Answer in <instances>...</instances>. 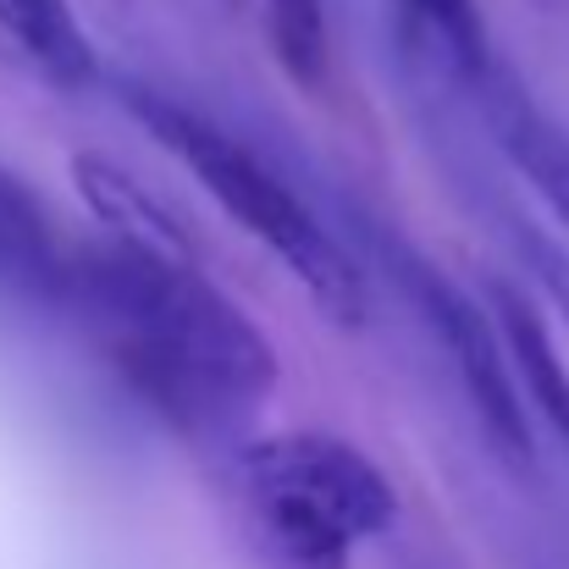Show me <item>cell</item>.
<instances>
[{"label": "cell", "instance_id": "obj_8", "mask_svg": "<svg viewBox=\"0 0 569 569\" xmlns=\"http://www.w3.org/2000/svg\"><path fill=\"white\" fill-rule=\"evenodd\" d=\"M0 39L17 44V56L50 83L78 89L94 78V44L67 0H0Z\"/></svg>", "mask_w": 569, "mask_h": 569}, {"label": "cell", "instance_id": "obj_3", "mask_svg": "<svg viewBox=\"0 0 569 569\" xmlns=\"http://www.w3.org/2000/svg\"><path fill=\"white\" fill-rule=\"evenodd\" d=\"M133 117L156 133L161 150H172L199 189L210 193L260 249H271L288 277L305 288V299L343 332L371 321V288L366 271L355 266V254L316 221V210L288 189L260 156H249L232 133H221L216 122H204L199 111L161 100V94H133Z\"/></svg>", "mask_w": 569, "mask_h": 569}, {"label": "cell", "instance_id": "obj_4", "mask_svg": "<svg viewBox=\"0 0 569 569\" xmlns=\"http://www.w3.org/2000/svg\"><path fill=\"white\" fill-rule=\"evenodd\" d=\"M403 288H415V305L426 310L431 332L442 338L453 371L465 381L492 448L515 465V470H531V415H526V398H520V371H515V355L503 343V327L470 305L448 277H437L431 266H403Z\"/></svg>", "mask_w": 569, "mask_h": 569}, {"label": "cell", "instance_id": "obj_11", "mask_svg": "<svg viewBox=\"0 0 569 569\" xmlns=\"http://www.w3.org/2000/svg\"><path fill=\"white\" fill-rule=\"evenodd\" d=\"M526 249H531V266H537V277H542L548 299L559 305V316L569 321V254L559 249V243H548V238H531Z\"/></svg>", "mask_w": 569, "mask_h": 569}, {"label": "cell", "instance_id": "obj_2", "mask_svg": "<svg viewBox=\"0 0 569 569\" xmlns=\"http://www.w3.org/2000/svg\"><path fill=\"white\" fill-rule=\"evenodd\" d=\"M232 509L254 569H349L398 515L392 481L355 442L282 431L232 453Z\"/></svg>", "mask_w": 569, "mask_h": 569}, {"label": "cell", "instance_id": "obj_6", "mask_svg": "<svg viewBox=\"0 0 569 569\" xmlns=\"http://www.w3.org/2000/svg\"><path fill=\"white\" fill-rule=\"evenodd\" d=\"M72 189L83 193V204L106 227H117L122 243H144V249H167V254L193 260V238L183 232V221L144 189L139 178H128L111 156H94V150L72 156Z\"/></svg>", "mask_w": 569, "mask_h": 569}, {"label": "cell", "instance_id": "obj_10", "mask_svg": "<svg viewBox=\"0 0 569 569\" xmlns=\"http://www.w3.org/2000/svg\"><path fill=\"white\" fill-rule=\"evenodd\" d=\"M403 6H409V17L437 39V50H448V61H453L459 72H470V67H481V61L492 56L476 0H403Z\"/></svg>", "mask_w": 569, "mask_h": 569}, {"label": "cell", "instance_id": "obj_1", "mask_svg": "<svg viewBox=\"0 0 569 569\" xmlns=\"http://www.w3.org/2000/svg\"><path fill=\"white\" fill-rule=\"evenodd\" d=\"M111 366L178 431L210 437L260 409L277 355L260 327L183 254L117 243L72 271Z\"/></svg>", "mask_w": 569, "mask_h": 569}, {"label": "cell", "instance_id": "obj_7", "mask_svg": "<svg viewBox=\"0 0 569 569\" xmlns=\"http://www.w3.org/2000/svg\"><path fill=\"white\" fill-rule=\"evenodd\" d=\"M492 316H498V327H503V343H509V355H515V371H520L526 398L542 409L548 431L565 442V453H569V366L559 360V349H553L548 321H542L537 305H531L526 293H515L509 282L492 288Z\"/></svg>", "mask_w": 569, "mask_h": 569}, {"label": "cell", "instance_id": "obj_9", "mask_svg": "<svg viewBox=\"0 0 569 569\" xmlns=\"http://www.w3.org/2000/svg\"><path fill=\"white\" fill-rule=\"evenodd\" d=\"M266 33L277 67L305 89H327L332 67V33H327V0H266Z\"/></svg>", "mask_w": 569, "mask_h": 569}, {"label": "cell", "instance_id": "obj_5", "mask_svg": "<svg viewBox=\"0 0 569 569\" xmlns=\"http://www.w3.org/2000/svg\"><path fill=\"white\" fill-rule=\"evenodd\" d=\"M465 83H470L476 111H481L487 133L498 139V150L515 161V172L542 193L548 210L569 227V128L548 106L531 100V89L498 56H487L481 67H470Z\"/></svg>", "mask_w": 569, "mask_h": 569}]
</instances>
